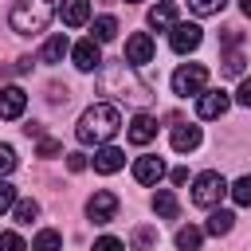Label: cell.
I'll list each match as a JSON object with an SVG mask.
<instances>
[{
  "mask_svg": "<svg viewBox=\"0 0 251 251\" xmlns=\"http://www.w3.org/2000/svg\"><path fill=\"white\" fill-rule=\"evenodd\" d=\"M220 71L224 75H243V51H224V59H220Z\"/></svg>",
  "mask_w": 251,
  "mask_h": 251,
  "instance_id": "25",
  "label": "cell"
},
{
  "mask_svg": "<svg viewBox=\"0 0 251 251\" xmlns=\"http://www.w3.org/2000/svg\"><path fill=\"white\" fill-rule=\"evenodd\" d=\"M235 102L251 110V78H243V82H239V90H235Z\"/></svg>",
  "mask_w": 251,
  "mask_h": 251,
  "instance_id": "35",
  "label": "cell"
},
{
  "mask_svg": "<svg viewBox=\"0 0 251 251\" xmlns=\"http://www.w3.org/2000/svg\"><path fill=\"white\" fill-rule=\"evenodd\" d=\"M0 251H31V247H27L16 231H4V235H0Z\"/></svg>",
  "mask_w": 251,
  "mask_h": 251,
  "instance_id": "29",
  "label": "cell"
},
{
  "mask_svg": "<svg viewBox=\"0 0 251 251\" xmlns=\"http://www.w3.org/2000/svg\"><path fill=\"white\" fill-rule=\"evenodd\" d=\"M149 24H153L157 31H173V27H176V8H173V4H153V8H149Z\"/></svg>",
  "mask_w": 251,
  "mask_h": 251,
  "instance_id": "17",
  "label": "cell"
},
{
  "mask_svg": "<svg viewBox=\"0 0 251 251\" xmlns=\"http://www.w3.org/2000/svg\"><path fill=\"white\" fill-rule=\"evenodd\" d=\"M31 251H63V235L55 227H43L35 239H31Z\"/></svg>",
  "mask_w": 251,
  "mask_h": 251,
  "instance_id": "21",
  "label": "cell"
},
{
  "mask_svg": "<svg viewBox=\"0 0 251 251\" xmlns=\"http://www.w3.org/2000/svg\"><path fill=\"white\" fill-rule=\"evenodd\" d=\"M86 216H90L94 224H110V220L118 216V196H114L110 188H98V192L86 200Z\"/></svg>",
  "mask_w": 251,
  "mask_h": 251,
  "instance_id": "6",
  "label": "cell"
},
{
  "mask_svg": "<svg viewBox=\"0 0 251 251\" xmlns=\"http://www.w3.org/2000/svg\"><path fill=\"white\" fill-rule=\"evenodd\" d=\"M200 239H204V231H200V227H192V224L176 231V247H180V251H196V247H200Z\"/></svg>",
  "mask_w": 251,
  "mask_h": 251,
  "instance_id": "24",
  "label": "cell"
},
{
  "mask_svg": "<svg viewBox=\"0 0 251 251\" xmlns=\"http://www.w3.org/2000/svg\"><path fill=\"white\" fill-rule=\"evenodd\" d=\"M224 4H227V0H188V8H192L196 16H216V12H224Z\"/></svg>",
  "mask_w": 251,
  "mask_h": 251,
  "instance_id": "28",
  "label": "cell"
},
{
  "mask_svg": "<svg viewBox=\"0 0 251 251\" xmlns=\"http://www.w3.org/2000/svg\"><path fill=\"white\" fill-rule=\"evenodd\" d=\"M227 106H231V98H227L224 90H204V94L196 98V114H200V118H224Z\"/></svg>",
  "mask_w": 251,
  "mask_h": 251,
  "instance_id": "10",
  "label": "cell"
},
{
  "mask_svg": "<svg viewBox=\"0 0 251 251\" xmlns=\"http://www.w3.org/2000/svg\"><path fill=\"white\" fill-rule=\"evenodd\" d=\"M204 86H208V67H204V63H184V67L173 71V90H176L180 98H188V94L200 98Z\"/></svg>",
  "mask_w": 251,
  "mask_h": 251,
  "instance_id": "5",
  "label": "cell"
},
{
  "mask_svg": "<svg viewBox=\"0 0 251 251\" xmlns=\"http://www.w3.org/2000/svg\"><path fill=\"white\" fill-rule=\"evenodd\" d=\"M227 192H231V200H235V204H243V208H247V204H251V176H239Z\"/></svg>",
  "mask_w": 251,
  "mask_h": 251,
  "instance_id": "26",
  "label": "cell"
},
{
  "mask_svg": "<svg viewBox=\"0 0 251 251\" xmlns=\"http://www.w3.org/2000/svg\"><path fill=\"white\" fill-rule=\"evenodd\" d=\"M153 137H157V118L133 114V122H129V141H133V145H149Z\"/></svg>",
  "mask_w": 251,
  "mask_h": 251,
  "instance_id": "13",
  "label": "cell"
},
{
  "mask_svg": "<svg viewBox=\"0 0 251 251\" xmlns=\"http://www.w3.org/2000/svg\"><path fill=\"white\" fill-rule=\"evenodd\" d=\"M200 39H204V35H200V27H196V24H176V27L169 31V47H173L176 55L196 51V47H200Z\"/></svg>",
  "mask_w": 251,
  "mask_h": 251,
  "instance_id": "8",
  "label": "cell"
},
{
  "mask_svg": "<svg viewBox=\"0 0 251 251\" xmlns=\"http://www.w3.org/2000/svg\"><path fill=\"white\" fill-rule=\"evenodd\" d=\"M165 176V161L161 157H137L133 161V180L137 184H157Z\"/></svg>",
  "mask_w": 251,
  "mask_h": 251,
  "instance_id": "11",
  "label": "cell"
},
{
  "mask_svg": "<svg viewBox=\"0 0 251 251\" xmlns=\"http://www.w3.org/2000/svg\"><path fill=\"white\" fill-rule=\"evenodd\" d=\"M122 165H126V153H122L118 145H98V153H94V169H98V173L110 176V173H118Z\"/></svg>",
  "mask_w": 251,
  "mask_h": 251,
  "instance_id": "14",
  "label": "cell"
},
{
  "mask_svg": "<svg viewBox=\"0 0 251 251\" xmlns=\"http://www.w3.org/2000/svg\"><path fill=\"white\" fill-rule=\"evenodd\" d=\"M114 35H118V20H114V16H98V20H94V35H90V39L110 43Z\"/></svg>",
  "mask_w": 251,
  "mask_h": 251,
  "instance_id": "23",
  "label": "cell"
},
{
  "mask_svg": "<svg viewBox=\"0 0 251 251\" xmlns=\"http://www.w3.org/2000/svg\"><path fill=\"white\" fill-rule=\"evenodd\" d=\"M71 55H75V67L86 71V75L102 67V43H98V39H78V43L71 47Z\"/></svg>",
  "mask_w": 251,
  "mask_h": 251,
  "instance_id": "7",
  "label": "cell"
},
{
  "mask_svg": "<svg viewBox=\"0 0 251 251\" xmlns=\"http://www.w3.org/2000/svg\"><path fill=\"white\" fill-rule=\"evenodd\" d=\"M16 169V149L12 145H0V176H8Z\"/></svg>",
  "mask_w": 251,
  "mask_h": 251,
  "instance_id": "31",
  "label": "cell"
},
{
  "mask_svg": "<svg viewBox=\"0 0 251 251\" xmlns=\"http://www.w3.org/2000/svg\"><path fill=\"white\" fill-rule=\"evenodd\" d=\"M59 16H63L67 27H82V24L90 20V0H63Z\"/></svg>",
  "mask_w": 251,
  "mask_h": 251,
  "instance_id": "15",
  "label": "cell"
},
{
  "mask_svg": "<svg viewBox=\"0 0 251 251\" xmlns=\"http://www.w3.org/2000/svg\"><path fill=\"white\" fill-rule=\"evenodd\" d=\"M24 133H27V137H43V126H39V122H27Z\"/></svg>",
  "mask_w": 251,
  "mask_h": 251,
  "instance_id": "37",
  "label": "cell"
},
{
  "mask_svg": "<svg viewBox=\"0 0 251 251\" xmlns=\"http://www.w3.org/2000/svg\"><path fill=\"white\" fill-rule=\"evenodd\" d=\"M55 16V4L51 0H16L12 12H8V24L16 35H39Z\"/></svg>",
  "mask_w": 251,
  "mask_h": 251,
  "instance_id": "3",
  "label": "cell"
},
{
  "mask_svg": "<svg viewBox=\"0 0 251 251\" xmlns=\"http://www.w3.org/2000/svg\"><path fill=\"white\" fill-rule=\"evenodd\" d=\"M118 129H122V114H118V106H110V102H94V106L82 110V118H78V126H75V137H78L82 145H106Z\"/></svg>",
  "mask_w": 251,
  "mask_h": 251,
  "instance_id": "2",
  "label": "cell"
},
{
  "mask_svg": "<svg viewBox=\"0 0 251 251\" xmlns=\"http://www.w3.org/2000/svg\"><path fill=\"white\" fill-rule=\"evenodd\" d=\"M71 51V43H67V35H51L47 43H43V51H39V59L43 63H63V55Z\"/></svg>",
  "mask_w": 251,
  "mask_h": 251,
  "instance_id": "18",
  "label": "cell"
},
{
  "mask_svg": "<svg viewBox=\"0 0 251 251\" xmlns=\"http://www.w3.org/2000/svg\"><path fill=\"white\" fill-rule=\"evenodd\" d=\"M24 106H27V94L20 90V86H0V118H20L24 114Z\"/></svg>",
  "mask_w": 251,
  "mask_h": 251,
  "instance_id": "12",
  "label": "cell"
},
{
  "mask_svg": "<svg viewBox=\"0 0 251 251\" xmlns=\"http://www.w3.org/2000/svg\"><path fill=\"white\" fill-rule=\"evenodd\" d=\"M129 247L133 251H153L157 247V227H133V235H129Z\"/></svg>",
  "mask_w": 251,
  "mask_h": 251,
  "instance_id": "20",
  "label": "cell"
},
{
  "mask_svg": "<svg viewBox=\"0 0 251 251\" xmlns=\"http://www.w3.org/2000/svg\"><path fill=\"white\" fill-rule=\"evenodd\" d=\"M8 208H16V184H8L0 176V212H8Z\"/></svg>",
  "mask_w": 251,
  "mask_h": 251,
  "instance_id": "30",
  "label": "cell"
},
{
  "mask_svg": "<svg viewBox=\"0 0 251 251\" xmlns=\"http://www.w3.org/2000/svg\"><path fill=\"white\" fill-rule=\"evenodd\" d=\"M67 169H71V173H82V169H86V157H82V153H67Z\"/></svg>",
  "mask_w": 251,
  "mask_h": 251,
  "instance_id": "36",
  "label": "cell"
},
{
  "mask_svg": "<svg viewBox=\"0 0 251 251\" xmlns=\"http://www.w3.org/2000/svg\"><path fill=\"white\" fill-rule=\"evenodd\" d=\"M35 153H39V157H59V153H63V145H59V141H51V137H39V149H35Z\"/></svg>",
  "mask_w": 251,
  "mask_h": 251,
  "instance_id": "32",
  "label": "cell"
},
{
  "mask_svg": "<svg viewBox=\"0 0 251 251\" xmlns=\"http://www.w3.org/2000/svg\"><path fill=\"white\" fill-rule=\"evenodd\" d=\"M12 212H16V220H20V224H31V220L39 216V204H35V200H16V208H12Z\"/></svg>",
  "mask_w": 251,
  "mask_h": 251,
  "instance_id": "27",
  "label": "cell"
},
{
  "mask_svg": "<svg viewBox=\"0 0 251 251\" xmlns=\"http://www.w3.org/2000/svg\"><path fill=\"white\" fill-rule=\"evenodd\" d=\"M94 251H126V243L114 235H102V239H94Z\"/></svg>",
  "mask_w": 251,
  "mask_h": 251,
  "instance_id": "33",
  "label": "cell"
},
{
  "mask_svg": "<svg viewBox=\"0 0 251 251\" xmlns=\"http://www.w3.org/2000/svg\"><path fill=\"white\" fill-rule=\"evenodd\" d=\"M126 4H137V0H126Z\"/></svg>",
  "mask_w": 251,
  "mask_h": 251,
  "instance_id": "40",
  "label": "cell"
},
{
  "mask_svg": "<svg viewBox=\"0 0 251 251\" xmlns=\"http://www.w3.org/2000/svg\"><path fill=\"white\" fill-rule=\"evenodd\" d=\"M173 149L176 153H192L196 145H200V126H173Z\"/></svg>",
  "mask_w": 251,
  "mask_h": 251,
  "instance_id": "16",
  "label": "cell"
},
{
  "mask_svg": "<svg viewBox=\"0 0 251 251\" xmlns=\"http://www.w3.org/2000/svg\"><path fill=\"white\" fill-rule=\"evenodd\" d=\"M239 8H243V16L251 20V0H239Z\"/></svg>",
  "mask_w": 251,
  "mask_h": 251,
  "instance_id": "39",
  "label": "cell"
},
{
  "mask_svg": "<svg viewBox=\"0 0 251 251\" xmlns=\"http://www.w3.org/2000/svg\"><path fill=\"white\" fill-rule=\"evenodd\" d=\"M224 196H227V180H224L220 173L208 169V173H200V176L192 180V204H196V208H216Z\"/></svg>",
  "mask_w": 251,
  "mask_h": 251,
  "instance_id": "4",
  "label": "cell"
},
{
  "mask_svg": "<svg viewBox=\"0 0 251 251\" xmlns=\"http://www.w3.org/2000/svg\"><path fill=\"white\" fill-rule=\"evenodd\" d=\"M153 59V39L145 35V31H133L129 39H126V63L129 67H141V63H149Z\"/></svg>",
  "mask_w": 251,
  "mask_h": 251,
  "instance_id": "9",
  "label": "cell"
},
{
  "mask_svg": "<svg viewBox=\"0 0 251 251\" xmlns=\"http://www.w3.org/2000/svg\"><path fill=\"white\" fill-rule=\"evenodd\" d=\"M188 180V169H173V184H184Z\"/></svg>",
  "mask_w": 251,
  "mask_h": 251,
  "instance_id": "38",
  "label": "cell"
},
{
  "mask_svg": "<svg viewBox=\"0 0 251 251\" xmlns=\"http://www.w3.org/2000/svg\"><path fill=\"white\" fill-rule=\"evenodd\" d=\"M98 90L102 94H110V98H122V102H133V106H145L153 94H149V86L133 75V67L122 59V63H110V67H102V75H98Z\"/></svg>",
  "mask_w": 251,
  "mask_h": 251,
  "instance_id": "1",
  "label": "cell"
},
{
  "mask_svg": "<svg viewBox=\"0 0 251 251\" xmlns=\"http://www.w3.org/2000/svg\"><path fill=\"white\" fill-rule=\"evenodd\" d=\"M231 227H235V216H231V212H224V208H216V212L208 216V231H212V235H227Z\"/></svg>",
  "mask_w": 251,
  "mask_h": 251,
  "instance_id": "22",
  "label": "cell"
},
{
  "mask_svg": "<svg viewBox=\"0 0 251 251\" xmlns=\"http://www.w3.org/2000/svg\"><path fill=\"white\" fill-rule=\"evenodd\" d=\"M153 212H157L161 220H176V212H180V204H176V196H173L169 188H161V192L153 196Z\"/></svg>",
  "mask_w": 251,
  "mask_h": 251,
  "instance_id": "19",
  "label": "cell"
},
{
  "mask_svg": "<svg viewBox=\"0 0 251 251\" xmlns=\"http://www.w3.org/2000/svg\"><path fill=\"white\" fill-rule=\"evenodd\" d=\"M67 98H71V90H67V86H59V82H51V86H47V102H55V106H59V102H67Z\"/></svg>",
  "mask_w": 251,
  "mask_h": 251,
  "instance_id": "34",
  "label": "cell"
}]
</instances>
